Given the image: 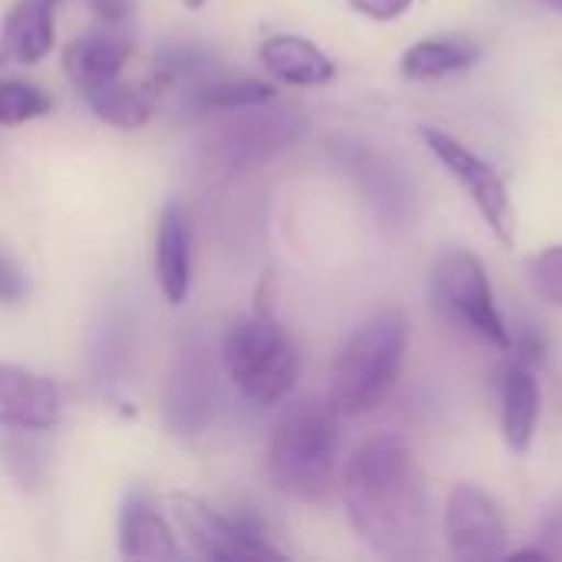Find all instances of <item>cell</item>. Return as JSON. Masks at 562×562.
I'll return each mask as SVG.
<instances>
[{
	"instance_id": "cell-27",
	"label": "cell",
	"mask_w": 562,
	"mask_h": 562,
	"mask_svg": "<svg viewBox=\"0 0 562 562\" xmlns=\"http://www.w3.org/2000/svg\"><path fill=\"white\" fill-rule=\"evenodd\" d=\"M178 3H184L188 10H201L204 7V0H178Z\"/></svg>"
},
{
	"instance_id": "cell-8",
	"label": "cell",
	"mask_w": 562,
	"mask_h": 562,
	"mask_svg": "<svg viewBox=\"0 0 562 562\" xmlns=\"http://www.w3.org/2000/svg\"><path fill=\"white\" fill-rule=\"evenodd\" d=\"M310 122L300 112H257L231 122L217 138L204 145V171L207 175H234L306 135Z\"/></svg>"
},
{
	"instance_id": "cell-4",
	"label": "cell",
	"mask_w": 562,
	"mask_h": 562,
	"mask_svg": "<svg viewBox=\"0 0 562 562\" xmlns=\"http://www.w3.org/2000/svg\"><path fill=\"white\" fill-rule=\"evenodd\" d=\"M224 369L240 395L260 408L280 405L300 379V352L283 326L263 313L237 319L221 342Z\"/></svg>"
},
{
	"instance_id": "cell-9",
	"label": "cell",
	"mask_w": 562,
	"mask_h": 562,
	"mask_svg": "<svg viewBox=\"0 0 562 562\" xmlns=\"http://www.w3.org/2000/svg\"><path fill=\"white\" fill-rule=\"evenodd\" d=\"M445 540L451 557L461 562L507 557V520L497 501L474 484H458L445 510Z\"/></svg>"
},
{
	"instance_id": "cell-26",
	"label": "cell",
	"mask_w": 562,
	"mask_h": 562,
	"mask_svg": "<svg viewBox=\"0 0 562 562\" xmlns=\"http://www.w3.org/2000/svg\"><path fill=\"white\" fill-rule=\"evenodd\" d=\"M105 23H122L132 13V0H86Z\"/></svg>"
},
{
	"instance_id": "cell-15",
	"label": "cell",
	"mask_w": 562,
	"mask_h": 562,
	"mask_svg": "<svg viewBox=\"0 0 562 562\" xmlns=\"http://www.w3.org/2000/svg\"><path fill=\"white\" fill-rule=\"evenodd\" d=\"M119 543L128 560H178L181 550L168 520L145 494H132L119 517Z\"/></svg>"
},
{
	"instance_id": "cell-22",
	"label": "cell",
	"mask_w": 562,
	"mask_h": 562,
	"mask_svg": "<svg viewBox=\"0 0 562 562\" xmlns=\"http://www.w3.org/2000/svg\"><path fill=\"white\" fill-rule=\"evenodd\" d=\"M530 283H533V293L550 303V306H560L562 310V244L543 250L533 263H530Z\"/></svg>"
},
{
	"instance_id": "cell-28",
	"label": "cell",
	"mask_w": 562,
	"mask_h": 562,
	"mask_svg": "<svg viewBox=\"0 0 562 562\" xmlns=\"http://www.w3.org/2000/svg\"><path fill=\"white\" fill-rule=\"evenodd\" d=\"M550 3H553V7H557V10H562V0H550Z\"/></svg>"
},
{
	"instance_id": "cell-11",
	"label": "cell",
	"mask_w": 562,
	"mask_h": 562,
	"mask_svg": "<svg viewBox=\"0 0 562 562\" xmlns=\"http://www.w3.org/2000/svg\"><path fill=\"white\" fill-rule=\"evenodd\" d=\"M59 412L63 395L46 375L0 362V428L49 431L59 422Z\"/></svg>"
},
{
	"instance_id": "cell-19",
	"label": "cell",
	"mask_w": 562,
	"mask_h": 562,
	"mask_svg": "<svg viewBox=\"0 0 562 562\" xmlns=\"http://www.w3.org/2000/svg\"><path fill=\"white\" fill-rule=\"evenodd\" d=\"M82 99L105 125H115V128H142L151 119V102L145 99V92L122 79H112L86 92Z\"/></svg>"
},
{
	"instance_id": "cell-14",
	"label": "cell",
	"mask_w": 562,
	"mask_h": 562,
	"mask_svg": "<svg viewBox=\"0 0 562 562\" xmlns=\"http://www.w3.org/2000/svg\"><path fill=\"white\" fill-rule=\"evenodd\" d=\"M540 422V385L533 369L514 359L501 375V428L514 454H527Z\"/></svg>"
},
{
	"instance_id": "cell-6",
	"label": "cell",
	"mask_w": 562,
	"mask_h": 562,
	"mask_svg": "<svg viewBox=\"0 0 562 562\" xmlns=\"http://www.w3.org/2000/svg\"><path fill=\"white\" fill-rule=\"evenodd\" d=\"M171 517L188 547L204 560H280L283 553L267 540L254 517H224L198 497L175 494Z\"/></svg>"
},
{
	"instance_id": "cell-17",
	"label": "cell",
	"mask_w": 562,
	"mask_h": 562,
	"mask_svg": "<svg viewBox=\"0 0 562 562\" xmlns=\"http://www.w3.org/2000/svg\"><path fill=\"white\" fill-rule=\"evenodd\" d=\"M263 66L286 86H323L336 76L333 59L310 40L277 33L260 46Z\"/></svg>"
},
{
	"instance_id": "cell-2",
	"label": "cell",
	"mask_w": 562,
	"mask_h": 562,
	"mask_svg": "<svg viewBox=\"0 0 562 562\" xmlns=\"http://www.w3.org/2000/svg\"><path fill=\"white\" fill-rule=\"evenodd\" d=\"M339 458V415L329 402L303 398L290 405L267 448L270 484L293 501H323L333 491Z\"/></svg>"
},
{
	"instance_id": "cell-12",
	"label": "cell",
	"mask_w": 562,
	"mask_h": 562,
	"mask_svg": "<svg viewBox=\"0 0 562 562\" xmlns=\"http://www.w3.org/2000/svg\"><path fill=\"white\" fill-rule=\"evenodd\" d=\"M155 280L168 306H181L191 293V221L178 201L165 204L158 217Z\"/></svg>"
},
{
	"instance_id": "cell-10",
	"label": "cell",
	"mask_w": 562,
	"mask_h": 562,
	"mask_svg": "<svg viewBox=\"0 0 562 562\" xmlns=\"http://www.w3.org/2000/svg\"><path fill=\"white\" fill-rule=\"evenodd\" d=\"M165 428L175 438H198L214 418V362L204 346L181 349L165 385Z\"/></svg>"
},
{
	"instance_id": "cell-1",
	"label": "cell",
	"mask_w": 562,
	"mask_h": 562,
	"mask_svg": "<svg viewBox=\"0 0 562 562\" xmlns=\"http://www.w3.org/2000/svg\"><path fill=\"white\" fill-rule=\"evenodd\" d=\"M342 497L359 540L389 560H422L431 543V501L415 451L398 435L366 441L342 471Z\"/></svg>"
},
{
	"instance_id": "cell-21",
	"label": "cell",
	"mask_w": 562,
	"mask_h": 562,
	"mask_svg": "<svg viewBox=\"0 0 562 562\" xmlns=\"http://www.w3.org/2000/svg\"><path fill=\"white\" fill-rule=\"evenodd\" d=\"M49 95L20 79H0V125H23L49 112Z\"/></svg>"
},
{
	"instance_id": "cell-20",
	"label": "cell",
	"mask_w": 562,
	"mask_h": 562,
	"mask_svg": "<svg viewBox=\"0 0 562 562\" xmlns=\"http://www.w3.org/2000/svg\"><path fill=\"white\" fill-rule=\"evenodd\" d=\"M273 89L267 82L257 79H217L207 82L194 92L198 105L204 109H221V112H247V109H260L267 102H273Z\"/></svg>"
},
{
	"instance_id": "cell-13",
	"label": "cell",
	"mask_w": 562,
	"mask_h": 562,
	"mask_svg": "<svg viewBox=\"0 0 562 562\" xmlns=\"http://www.w3.org/2000/svg\"><path fill=\"white\" fill-rule=\"evenodd\" d=\"M132 56V40L119 33H86L63 49V69L69 82L86 95L122 76Z\"/></svg>"
},
{
	"instance_id": "cell-24",
	"label": "cell",
	"mask_w": 562,
	"mask_h": 562,
	"mask_svg": "<svg viewBox=\"0 0 562 562\" xmlns=\"http://www.w3.org/2000/svg\"><path fill=\"white\" fill-rule=\"evenodd\" d=\"M23 296H26V280H23V273L0 254V303L13 306V303H20Z\"/></svg>"
},
{
	"instance_id": "cell-7",
	"label": "cell",
	"mask_w": 562,
	"mask_h": 562,
	"mask_svg": "<svg viewBox=\"0 0 562 562\" xmlns=\"http://www.w3.org/2000/svg\"><path fill=\"white\" fill-rule=\"evenodd\" d=\"M422 135H425V145L431 148V155L445 165V171L471 198V204L477 207L484 224L494 231V237L510 247L517 240V217H514V204H510L507 184L494 171V165H487L464 142H458L454 135H448L441 128H422Z\"/></svg>"
},
{
	"instance_id": "cell-5",
	"label": "cell",
	"mask_w": 562,
	"mask_h": 562,
	"mask_svg": "<svg viewBox=\"0 0 562 562\" xmlns=\"http://www.w3.org/2000/svg\"><path fill=\"white\" fill-rule=\"evenodd\" d=\"M431 290L451 319H458L461 326H468L491 346L510 349V342H514L510 329L494 303V290L484 273V263L474 254L448 250L431 270Z\"/></svg>"
},
{
	"instance_id": "cell-25",
	"label": "cell",
	"mask_w": 562,
	"mask_h": 562,
	"mask_svg": "<svg viewBox=\"0 0 562 562\" xmlns=\"http://www.w3.org/2000/svg\"><path fill=\"white\" fill-rule=\"evenodd\" d=\"M540 550L550 557V560H562V514L550 517L543 533H540Z\"/></svg>"
},
{
	"instance_id": "cell-23",
	"label": "cell",
	"mask_w": 562,
	"mask_h": 562,
	"mask_svg": "<svg viewBox=\"0 0 562 562\" xmlns=\"http://www.w3.org/2000/svg\"><path fill=\"white\" fill-rule=\"evenodd\" d=\"M349 3L369 20H398L412 10L415 0H349Z\"/></svg>"
},
{
	"instance_id": "cell-3",
	"label": "cell",
	"mask_w": 562,
	"mask_h": 562,
	"mask_svg": "<svg viewBox=\"0 0 562 562\" xmlns=\"http://www.w3.org/2000/svg\"><path fill=\"white\" fill-rule=\"evenodd\" d=\"M408 349V319L398 310H382L366 319L336 352L329 372V405L339 418L372 412L398 379Z\"/></svg>"
},
{
	"instance_id": "cell-16",
	"label": "cell",
	"mask_w": 562,
	"mask_h": 562,
	"mask_svg": "<svg viewBox=\"0 0 562 562\" xmlns=\"http://www.w3.org/2000/svg\"><path fill=\"white\" fill-rule=\"evenodd\" d=\"M56 3L59 0H16L3 20V49L16 63H40L56 43Z\"/></svg>"
},
{
	"instance_id": "cell-18",
	"label": "cell",
	"mask_w": 562,
	"mask_h": 562,
	"mask_svg": "<svg viewBox=\"0 0 562 562\" xmlns=\"http://www.w3.org/2000/svg\"><path fill=\"white\" fill-rule=\"evenodd\" d=\"M477 56H481V46L468 36H435V40L415 43L402 56V72L415 82H431V79H445V76L471 69Z\"/></svg>"
}]
</instances>
